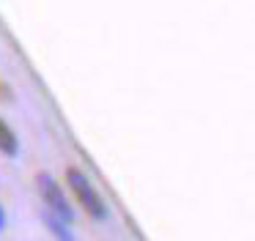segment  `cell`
I'll use <instances>...</instances> for the list:
<instances>
[{
	"label": "cell",
	"instance_id": "6da1fadb",
	"mask_svg": "<svg viewBox=\"0 0 255 241\" xmlns=\"http://www.w3.org/2000/svg\"><path fill=\"white\" fill-rule=\"evenodd\" d=\"M66 184H69V189H72L74 200L85 208L88 217H94V219H105L107 217V203L102 200L99 189L91 184L88 175H85L80 167H69L66 170Z\"/></svg>",
	"mask_w": 255,
	"mask_h": 241
},
{
	"label": "cell",
	"instance_id": "7a4b0ae2",
	"mask_svg": "<svg viewBox=\"0 0 255 241\" xmlns=\"http://www.w3.org/2000/svg\"><path fill=\"white\" fill-rule=\"evenodd\" d=\"M36 186H39V195L47 206V214H52L55 219L72 225L74 222V208H72V203L66 200V192L61 189V184H58L50 173H39L36 175Z\"/></svg>",
	"mask_w": 255,
	"mask_h": 241
},
{
	"label": "cell",
	"instance_id": "3957f363",
	"mask_svg": "<svg viewBox=\"0 0 255 241\" xmlns=\"http://www.w3.org/2000/svg\"><path fill=\"white\" fill-rule=\"evenodd\" d=\"M19 151V140L14 134V129L6 123V120L0 118V153H6V156H14Z\"/></svg>",
	"mask_w": 255,
	"mask_h": 241
},
{
	"label": "cell",
	"instance_id": "277c9868",
	"mask_svg": "<svg viewBox=\"0 0 255 241\" xmlns=\"http://www.w3.org/2000/svg\"><path fill=\"white\" fill-rule=\"evenodd\" d=\"M44 222H47V230H50V233L55 236L58 241H74V236H72V230H69L66 222L55 219L52 214H44Z\"/></svg>",
	"mask_w": 255,
	"mask_h": 241
},
{
	"label": "cell",
	"instance_id": "5b68a950",
	"mask_svg": "<svg viewBox=\"0 0 255 241\" xmlns=\"http://www.w3.org/2000/svg\"><path fill=\"white\" fill-rule=\"evenodd\" d=\"M0 96L6 99V102H11V93H8V85H3V82H0Z\"/></svg>",
	"mask_w": 255,
	"mask_h": 241
},
{
	"label": "cell",
	"instance_id": "8992f818",
	"mask_svg": "<svg viewBox=\"0 0 255 241\" xmlns=\"http://www.w3.org/2000/svg\"><path fill=\"white\" fill-rule=\"evenodd\" d=\"M6 225V214H3V208H0V228Z\"/></svg>",
	"mask_w": 255,
	"mask_h": 241
}]
</instances>
